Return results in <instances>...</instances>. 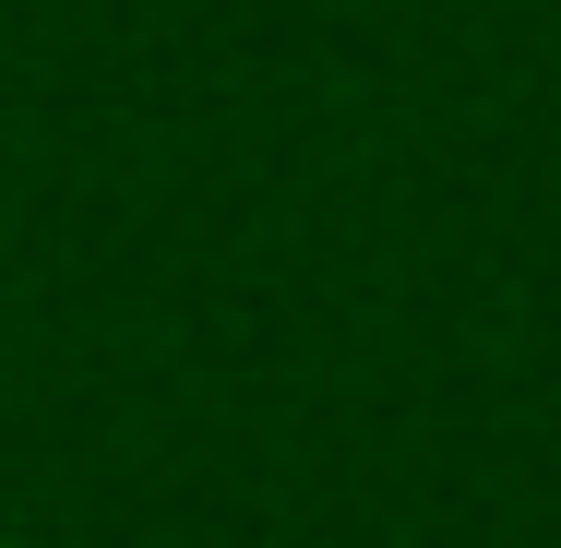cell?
I'll use <instances>...</instances> for the list:
<instances>
[{"label":"cell","mask_w":561,"mask_h":548,"mask_svg":"<svg viewBox=\"0 0 561 548\" xmlns=\"http://www.w3.org/2000/svg\"><path fill=\"white\" fill-rule=\"evenodd\" d=\"M0 548H12V537H0Z\"/></svg>","instance_id":"6da1fadb"}]
</instances>
